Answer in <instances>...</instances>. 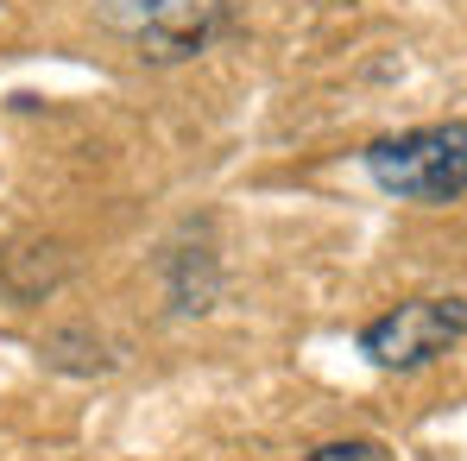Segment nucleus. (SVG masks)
<instances>
[{"mask_svg": "<svg viewBox=\"0 0 467 461\" xmlns=\"http://www.w3.org/2000/svg\"><path fill=\"white\" fill-rule=\"evenodd\" d=\"M367 171L398 203H455L467 190V127L442 120V127L379 140V146H367Z\"/></svg>", "mask_w": 467, "mask_h": 461, "instance_id": "nucleus-1", "label": "nucleus"}, {"mask_svg": "<svg viewBox=\"0 0 467 461\" xmlns=\"http://www.w3.org/2000/svg\"><path fill=\"white\" fill-rule=\"evenodd\" d=\"M222 6L228 0H95L101 26L120 32L140 58L152 64H177V58H196L215 26H222Z\"/></svg>", "mask_w": 467, "mask_h": 461, "instance_id": "nucleus-2", "label": "nucleus"}, {"mask_svg": "<svg viewBox=\"0 0 467 461\" xmlns=\"http://www.w3.org/2000/svg\"><path fill=\"white\" fill-rule=\"evenodd\" d=\"M467 335V304L462 298H410V304L386 309L379 322H367L360 335V354L373 367H423L436 354H449Z\"/></svg>", "mask_w": 467, "mask_h": 461, "instance_id": "nucleus-3", "label": "nucleus"}, {"mask_svg": "<svg viewBox=\"0 0 467 461\" xmlns=\"http://www.w3.org/2000/svg\"><path fill=\"white\" fill-rule=\"evenodd\" d=\"M310 461H386L379 443H328V449H316Z\"/></svg>", "mask_w": 467, "mask_h": 461, "instance_id": "nucleus-4", "label": "nucleus"}]
</instances>
